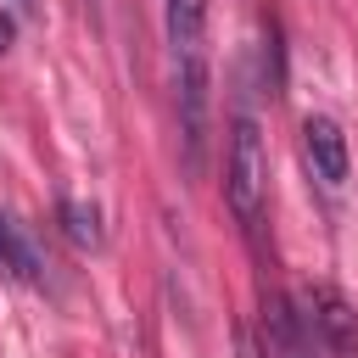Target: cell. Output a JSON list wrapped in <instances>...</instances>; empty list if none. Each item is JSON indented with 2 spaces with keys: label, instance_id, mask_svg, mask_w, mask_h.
Wrapping results in <instances>:
<instances>
[{
  "label": "cell",
  "instance_id": "cell-2",
  "mask_svg": "<svg viewBox=\"0 0 358 358\" xmlns=\"http://www.w3.org/2000/svg\"><path fill=\"white\" fill-rule=\"evenodd\" d=\"M302 157H308V168H313L319 185H330V190L347 185L352 151H347V134H341L336 117H324V112H308L302 117Z\"/></svg>",
  "mask_w": 358,
  "mask_h": 358
},
{
  "label": "cell",
  "instance_id": "cell-3",
  "mask_svg": "<svg viewBox=\"0 0 358 358\" xmlns=\"http://www.w3.org/2000/svg\"><path fill=\"white\" fill-rule=\"evenodd\" d=\"M308 319H313V330L330 341L336 358H358V313H352V302H347L341 291L313 285V291H308Z\"/></svg>",
  "mask_w": 358,
  "mask_h": 358
},
{
  "label": "cell",
  "instance_id": "cell-9",
  "mask_svg": "<svg viewBox=\"0 0 358 358\" xmlns=\"http://www.w3.org/2000/svg\"><path fill=\"white\" fill-rule=\"evenodd\" d=\"M22 6H28V0H22Z\"/></svg>",
  "mask_w": 358,
  "mask_h": 358
},
{
  "label": "cell",
  "instance_id": "cell-6",
  "mask_svg": "<svg viewBox=\"0 0 358 358\" xmlns=\"http://www.w3.org/2000/svg\"><path fill=\"white\" fill-rule=\"evenodd\" d=\"M0 274H6V280H34V274H39L34 246L17 235V224H11V218H0Z\"/></svg>",
  "mask_w": 358,
  "mask_h": 358
},
{
  "label": "cell",
  "instance_id": "cell-1",
  "mask_svg": "<svg viewBox=\"0 0 358 358\" xmlns=\"http://www.w3.org/2000/svg\"><path fill=\"white\" fill-rule=\"evenodd\" d=\"M224 201H229V213H235L246 229L263 224V207H268V145H263V129H257L252 117H235V129H229Z\"/></svg>",
  "mask_w": 358,
  "mask_h": 358
},
{
  "label": "cell",
  "instance_id": "cell-5",
  "mask_svg": "<svg viewBox=\"0 0 358 358\" xmlns=\"http://www.w3.org/2000/svg\"><path fill=\"white\" fill-rule=\"evenodd\" d=\"M56 218H62V235H67L78 252H95V246H101V213H95L90 201H73V196H67V201L56 207Z\"/></svg>",
  "mask_w": 358,
  "mask_h": 358
},
{
  "label": "cell",
  "instance_id": "cell-8",
  "mask_svg": "<svg viewBox=\"0 0 358 358\" xmlns=\"http://www.w3.org/2000/svg\"><path fill=\"white\" fill-rule=\"evenodd\" d=\"M11 45V17H0V50Z\"/></svg>",
  "mask_w": 358,
  "mask_h": 358
},
{
  "label": "cell",
  "instance_id": "cell-7",
  "mask_svg": "<svg viewBox=\"0 0 358 358\" xmlns=\"http://www.w3.org/2000/svg\"><path fill=\"white\" fill-rule=\"evenodd\" d=\"M241 358H268V352H263L257 341H241Z\"/></svg>",
  "mask_w": 358,
  "mask_h": 358
},
{
  "label": "cell",
  "instance_id": "cell-4",
  "mask_svg": "<svg viewBox=\"0 0 358 358\" xmlns=\"http://www.w3.org/2000/svg\"><path fill=\"white\" fill-rule=\"evenodd\" d=\"M162 28L173 62H207V0H162Z\"/></svg>",
  "mask_w": 358,
  "mask_h": 358
}]
</instances>
